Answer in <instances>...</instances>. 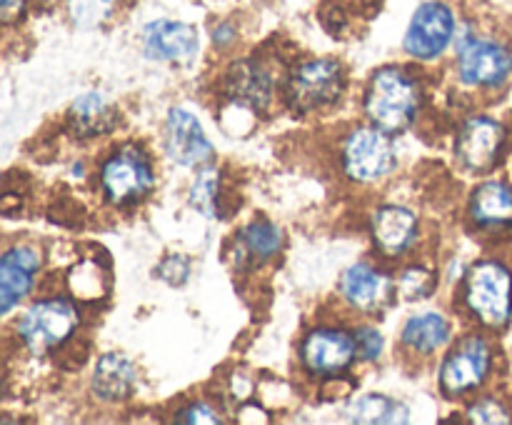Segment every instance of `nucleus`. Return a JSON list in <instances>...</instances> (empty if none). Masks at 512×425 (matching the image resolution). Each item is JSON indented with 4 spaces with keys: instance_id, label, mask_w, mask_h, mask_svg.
Returning a JSON list of instances; mask_svg holds the SVG:
<instances>
[{
    "instance_id": "9b49d317",
    "label": "nucleus",
    "mask_w": 512,
    "mask_h": 425,
    "mask_svg": "<svg viewBox=\"0 0 512 425\" xmlns=\"http://www.w3.org/2000/svg\"><path fill=\"white\" fill-rule=\"evenodd\" d=\"M303 363L315 375H338L358 355V340L348 330L315 328L303 340Z\"/></svg>"
},
{
    "instance_id": "4468645a",
    "label": "nucleus",
    "mask_w": 512,
    "mask_h": 425,
    "mask_svg": "<svg viewBox=\"0 0 512 425\" xmlns=\"http://www.w3.org/2000/svg\"><path fill=\"white\" fill-rule=\"evenodd\" d=\"M40 258L28 245L10 248L0 260V313H10L33 288Z\"/></svg>"
},
{
    "instance_id": "b1692460",
    "label": "nucleus",
    "mask_w": 512,
    "mask_h": 425,
    "mask_svg": "<svg viewBox=\"0 0 512 425\" xmlns=\"http://www.w3.org/2000/svg\"><path fill=\"white\" fill-rule=\"evenodd\" d=\"M218 190H220L218 170L203 168L198 178H195L193 188H190V203H193L195 210H200L203 215L213 218V215H218Z\"/></svg>"
},
{
    "instance_id": "7ed1b4c3",
    "label": "nucleus",
    "mask_w": 512,
    "mask_h": 425,
    "mask_svg": "<svg viewBox=\"0 0 512 425\" xmlns=\"http://www.w3.org/2000/svg\"><path fill=\"white\" fill-rule=\"evenodd\" d=\"M345 90V70L338 60H305L285 83V103L295 113H313L340 100Z\"/></svg>"
},
{
    "instance_id": "412c9836",
    "label": "nucleus",
    "mask_w": 512,
    "mask_h": 425,
    "mask_svg": "<svg viewBox=\"0 0 512 425\" xmlns=\"http://www.w3.org/2000/svg\"><path fill=\"white\" fill-rule=\"evenodd\" d=\"M450 340V323L440 313L413 315L403 328V345L413 353L430 355Z\"/></svg>"
},
{
    "instance_id": "5701e85b",
    "label": "nucleus",
    "mask_w": 512,
    "mask_h": 425,
    "mask_svg": "<svg viewBox=\"0 0 512 425\" xmlns=\"http://www.w3.org/2000/svg\"><path fill=\"white\" fill-rule=\"evenodd\" d=\"M345 418L350 423H405L408 420V408L398 403V400L388 398V395L370 393L355 400L345 410Z\"/></svg>"
},
{
    "instance_id": "aec40b11",
    "label": "nucleus",
    "mask_w": 512,
    "mask_h": 425,
    "mask_svg": "<svg viewBox=\"0 0 512 425\" xmlns=\"http://www.w3.org/2000/svg\"><path fill=\"white\" fill-rule=\"evenodd\" d=\"M70 125L80 138H95L110 133L118 125V113L103 95L85 93L70 108Z\"/></svg>"
},
{
    "instance_id": "f257e3e1",
    "label": "nucleus",
    "mask_w": 512,
    "mask_h": 425,
    "mask_svg": "<svg viewBox=\"0 0 512 425\" xmlns=\"http://www.w3.org/2000/svg\"><path fill=\"white\" fill-rule=\"evenodd\" d=\"M423 95L418 83L400 68H380L370 78L365 93V113L375 128L395 135L410 128L418 115Z\"/></svg>"
},
{
    "instance_id": "0eeeda50",
    "label": "nucleus",
    "mask_w": 512,
    "mask_h": 425,
    "mask_svg": "<svg viewBox=\"0 0 512 425\" xmlns=\"http://www.w3.org/2000/svg\"><path fill=\"white\" fill-rule=\"evenodd\" d=\"M105 198L113 205H135L153 190V165L140 148H120L100 170Z\"/></svg>"
},
{
    "instance_id": "393cba45",
    "label": "nucleus",
    "mask_w": 512,
    "mask_h": 425,
    "mask_svg": "<svg viewBox=\"0 0 512 425\" xmlns=\"http://www.w3.org/2000/svg\"><path fill=\"white\" fill-rule=\"evenodd\" d=\"M115 0H70V15L80 28H98L110 18Z\"/></svg>"
},
{
    "instance_id": "bb28decb",
    "label": "nucleus",
    "mask_w": 512,
    "mask_h": 425,
    "mask_svg": "<svg viewBox=\"0 0 512 425\" xmlns=\"http://www.w3.org/2000/svg\"><path fill=\"white\" fill-rule=\"evenodd\" d=\"M470 423H510L512 415L500 400L483 398L468 408Z\"/></svg>"
},
{
    "instance_id": "6e6552de",
    "label": "nucleus",
    "mask_w": 512,
    "mask_h": 425,
    "mask_svg": "<svg viewBox=\"0 0 512 425\" xmlns=\"http://www.w3.org/2000/svg\"><path fill=\"white\" fill-rule=\"evenodd\" d=\"M458 73L473 88H500L512 75V53L488 38H470L460 45Z\"/></svg>"
},
{
    "instance_id": "1a4fd4ad",
    "label": "nucleus",
    "mask_w": 512,
    "mask_h": 425,
    "mask_svg": "<svg viewBox=\"0 0 512 425\" xmlns=\"http://www.w3.org/2000/svg\"><path fill=\"white\" fill-rule=\"evenodd\" d=\"M455 35V15L440 0L423 3L405 35V50L413 58L435 60L445 53Z\"/></svg>"
},
{
    "instance_id": "cd10ccee",
    "label": "nucleus",
    "mask_w": 512,
    "mask_h": 425,
    "mask_svg": "<svg viewBox=\"0 0 512 425\" xmlns=\"http://www.w3.org/2000/svg\"><path fill=\"white\" fill-rule=\"evenodd\" d=\"M355 340H358V353L363 355L365 360H375L383 353V335L373 328H360L355 333Z\"/></svg>"
},
{
    "instance_id": "c85d7f7f",
    "label": "nucleus",
    "mask_w": 512,
    "mask_h": 425,
    "mask_svg": "<svg viewBox=\"0 0 512 425\" xmlns=\"http://www.w3.org/2000/svg\"><path fill=\"white\" fill-rule=\"evenodd\" d=\"M175 420H178V423H223V418H220V415L215 413V408H210L208 403L188 405L185 410H180Z\"/></svg>"
},
{
    "instance_id": "a211bd4d",
    "label": "nucleus",
    "mask_w": 512,
    "mask_h": 425,
    "mask_svg": "<svg viewBox=\"0 0 512 425\" xmlns=\"http://www.w3.org/2000/svg\"><path fill=\"white\" fill-rule=\"evenodd\" d=\"M470 218L488 230L512 228V188L503 180H488L470 198Z\"/></svg>"
},
{
    "instance_id": "2eb2a0df",
    "label": "nucleus",
    "mask_w": 512,
    "mask_h": 425,
    "mask_svg": "<svg viewBox=\"0 0 512 425\" xmlns=\"http://www.w3.org/2000/svg\"><path fill=\"white\" fill-rule=\"evenodd\" d=\"M143 48L148 58L185 63L198 53V35L190 25L175 20H155L143 30Z\"/></svg>"
},
{
    "instance_id": "dca6fc26",
    "label": "nucleus",
    "mask_w": 512,
    "mask_h": 425,
    "mask_svg": "<svg viewBox=\"0 0 512 425\" xmlns=\"http://www.w3.org/2000/svg\"><path fill=\"white\" fill-rule=\"evenodd\" d=\"M418 240V218L400 205H383L373 215V243L388 258L403 255Z\"/></svg>"
},
{
    "instance_id": "a878e982",
    "label": "nucleus",
    "mask_w": 512,
    "mask_h": 425,
    "mask_svg": "<svg viewBox=\"0 0 512 425\" xmlns=\"http://www.w3.org/2000/svg\"><path fill=\"white\" fill-rule=\"evenodd\" d=\"M435 290V275L425 268H408L398 278V293L408 300L428 298Z\"/></svg>"
},
{
    "instance_id": "4be33fe9",
    "label": "nucleus",
    "mask_w": 512,
    "mask_h": 425,
    "mask_svg": "<svg viewBox=\"0 0 512 425\" xmlns=\"http://www.w3.org/2000/svg\"><path fill=\"white\" fill-rule=\"evenodd\" d=\"M280 248H283V230L270 220H253L238 235V258L243 263H265V260L275 258Z\"/></svg>"
},
{
    "instance_id": "2f4dec72",
    "label": "nucleus",
    "mask_w": 512,
    "mask_h": 425,
    "mask_svg": "<svg viewBox=\"0 0 512 425\" xmlns=\"http://www.w3.org/2000/svg\"><path fill=\"white\" fill-rule=\"evenodd\" d=\"M235 33L233 28H228V25H223V35L215 33V43H228V40H233Z\"/></svg>"
},
{
    "instance_id": "9d476101",
    "label": "nucleus",
    "mask_w": 512,
    "mask_h": 425,
    "mask_svg": "<svg viewBox=\"0 0 512 425\" xmlns=\"http://www.w3.org/2000/svg\"><path fill=\"white\" fill-rule=\"evenodd\" d=\"M505 148V128L503 123L493 118H470L468 123L460 128L458 143H455V155H458L460 165L468 173H485V170L495 168Z\"/></svg>"
},
{
    "instance_id": "39448f33",
    "label": "nucleus",
    "mask_w": 512,
    "mask_h": 425,
    "mask_svg": "<svg viewBox=\"0 0 512 425\" xmlns=\"http://www.w3.org/2000/svg\"><path fill=\"white\" fill-rule=\"evenodd\" d=\"M398 165V153L390 133L380 128H358L348 135L343 145L345 175L358 183L388 178Z\"/></svg>"
},
{
    "instance_id": "6ab92c4d",
    "label": "nucleus",
    "mask_w": 512,
    "mask_h": 425,
    "mask_svg": "<svg viewBox=\"0 0 512 425\" xmlns=\"http://www.w3.org/2000/svg\"><path fill=\"white\" fill-rule=\"evenodd\" d=\"M135 388V368L120 353H108L98 360L93 373V393L100 400L118 403L125 400Z\"/></svg>"
},
{
    "instance_id": "c756f323",
    "label": "nucleus",
    "mask_w": 512,
    "mask_h": 425,
    "mask_svg": "<svg viewBox=\"0 0 512 425\" xmlns=\"http://www.w3.org/2000/svg\"><path fill=\"white\" fill-rule=\"evenodd\" d=\"M188 273V260L180 258V255H170V258H165L163 265H160V278H165L173 285L185 283V280H188Z\"/></svg>"
},
{
    "instance_id": "f03ea898",
    "label": "nucleus",
    "mask_w": 512,
    "mask_h": 425,
    "mask_svg": "<svg viewBox=\"0 0 512 425\" xmlns=\"http://www.w3.org/2000/svg\"><path fill=\"white\" fill-rule=\"evenodd\" d=\"M465 305L488 328H505L512 318V273L498 260H480L465 278Z\"/></svg>"
},
{
    "instance_id": "f3484780",
    "label": "nucleus",
    "mask_w": 512,
    "mask_h": 425,
    "mask_svg": "<svg viewBox=\"0 0 512 425\" xmlns=\"http://www.w3.org/2000/svg\"><path fill=\"white\" fill-rule=\"evenodd\" d=\"M225 93L245 108L263 110L273 98V80L268 70L255 60H238L225 73Z\"/></svg>"
},
{
    "instance_id": "7c9ffc66",
    "label": "nucleus",
    "mask_w": 512,
    "mask_h": 425,
    "mask_svg": "<svg viewBox=\"0 0 512 425\" xmlns=\"http://www.w3.org/2000/svg\"><path fill=\"white\" fill-rule=\"evenodd\" d=\"M0 10H3L5 23H15L23 15L25 0H0Z\"/></svg>"
},
{
    "instance_id": "f8f14e48",
    "label": "nucleus",
    "mask_w": 512,
    "mask_h": 425,
    "mask_svg": "<svg viewBox=\"0 0 512 425\" xmlns=\"http://www.w3.org/2000/svg\"><path fill=\"white\" fill-rule=\"evenodd\" d=\"M165 150L175 163L185 168H203L213 158V145L203 125L183 108H173L165 120Z\"/></svg>"
},
{
    "instance_id": "20e7f679",
    "label": "nucleus",
    "mask_w": 512,
    "mask_h": 425,
    "mask_svg": "<svg viewBox=\"0 0 512 425\" xmlns=\"http://www.w3.org/2000/svg\"><path fill=\"white\" fill-rule=\"evenodd\" d=\"M78 323L80 318L73 303L60 298L40 300L23 315V320L18 323V333L30 353L43 355L68 343Z\"/></svg>"
},
{
    "instance_id": "423d86ee",
    "label": "nucleus",
    "mask_w": 512,
    "mask_h": 425,
    "mask_svg": "<svg viewBox=\"0 0 512 425\" xmlns=\"http://www.w3.org/2000/svg\"><path fill=\"white\" fill-rule=\"evenodd\" d=\"M493 370V348L483 335L460 340L440 365V388L448 398L473 393L488 380Z\"/></svg>"
},
{
    "instance_id": "ddd939ff",
    "label": "nucleus",
    "mask_w": 512,
    "mask_h": 425,
    "mask_svg": "<svg viewBox=\"0 0 512 425\" xmlns=\"http://www.w3.org/2000/svg\"><path fill=\"white\" fill-rule=\"evenodd\" d=\"M340 290L353 308L368 315H383V310H388L395 298L393 280L368 263H355L353 268L345 270Z\"/></svg>"
}]
</instances>
